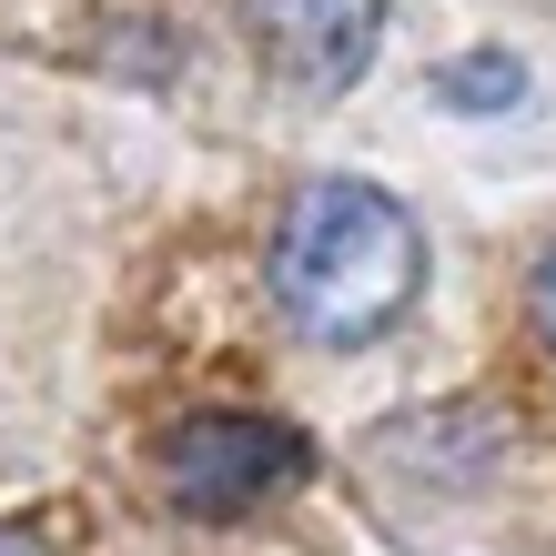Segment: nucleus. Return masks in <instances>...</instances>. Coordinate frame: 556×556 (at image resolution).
I'll return each instance as SVG.
<instances>
[{
  "instance_id": "obj_4",
  "label": "nucleus",
  "mask_w": 556,
  "mask_h": 556,
  "mask_svg": "<svg viewBox=\"0 0 556 556\" xmlns=\"http://www.w3.org/2000/svg\"><path fill=\"white\" fill-rule=\"evenodd\" d=\"M435 91H445L455 112H506L516 91H527V72H516L506 51H466V61H445V72H435Z\"/></svg>"
},
{
  "instance_id": "obj_5",
  "label": "nucleus",
  "mask_w": 556,
  "mask_h": 556,
  "mask_svg": "<svg viewBox=\"0 0 556 556\" xmlns=\"http://www.w3.org/2000/svg\"><path fill=\"white\" fill-rule=\"evenodd\" d=\"M527 304H536V334H546V354H556V243L536 253V293H527Z\"/></svg>"
},
{
  "instance_id": "obj_3",
  "label": "nucleus",
  "mask_w": 556,
  "mask_h": 556,
  "mask_svg": "<svg viewBox=\"0 0 556 556\" xmlns=\"http://www.w3.org/2000/svg\"><path fill=\"white\" fill-rule=\"evenodd\" d=\"M384 0H253V51L283 91H354L375 72Z\"/></svg>"
},
{
  "instance_id": "obj_2",
  "label": "nucleus",
  "mask_w": 556,
  "mask_h": 556,
  "mask_svg": "<svg viewBox=\"0 0 556 556\" xmlns=\"http://www.w3.org/2000/svg\"><path fill=\"white\" fill-rule=\"evenodd\" d=\"M152 466H162L182 516H243V506L283 496V485H304L314 445H304V425H283V415H182L173 435L152 445Z\"/></svg>"
},
{
  "instance_id": "obj_1",
  "label": "nucleus",
  "mask_w": 556,
  "mask_h": 556,
  "mask_svg": "<svg viewBox=\"0 0 556 556\" xmlns=\"http://www.w3.org/2000/svg\"><path fill=\"white\" fill-rule=\"evenodd\" d=\"M425 293V233L395 192L375 182H304L274 243V304L314 344H375L384 324Z\"/></svg>"
},
{
  "instance_id": "obj_6",
  "label": "nucleus",
  "mask_w": 556,
  "mask_h": 556,
  "mask_svg": "<svg viewBox=\"0 0 556 556\" xmlns=\"http://www.w3.org/2000/svg\"><path fill=\"white\" fill-rule=\"evenodd\" d=\"M0 556H41V536H21V527H0Z\"/></svg>"
}]
</instances>
